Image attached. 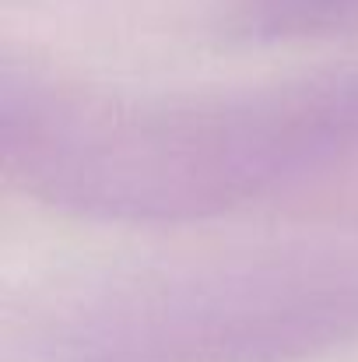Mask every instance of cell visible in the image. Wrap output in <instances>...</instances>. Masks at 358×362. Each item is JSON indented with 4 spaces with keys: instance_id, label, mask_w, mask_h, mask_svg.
I'll use <instances>...</instances> for the list:
<instances>
[{
    "instance_id": "cell-3",
    "label": "cell",
    "mask_w": 358,
    "mask_h": 362,
    "mask_svg": "<svg viewBox=\"0 0 358 362\" xmlns=\"http://www.w3.org/2000/svg\"><path fill=\"white\" fill-rule=\"evenodd\" d=\"M218 21L246 42H316L358 35V0H218Z\"/></svg>"
},
{
    "instance_id": "cell-2",
    "label": "cell",
    "mask_w": 358,
    "mask_h": 362,
    "mask_svg": "<svg viewBox=\"0 0 358 362\" xmlns=\"http://www.w3.org/2000/svg\"><path fill=\"white\" fill-rule=\"evenodd\" d=\"M358 341V250L137 267L39 299L21 362H299Z\"/></svg>"
},
{
    "instance_id": "cell-1",
    "label": "cell",
    "mask_w": 358,
    "mask_h": 362,
    "mask_svg": "<svg viewBox=\"0 0 358 362\" xmlns=\"http://www.w3.org/2000/svg\"><path fill=\"white\" fill-rule=\"evenodd\" d=\"M0 165L92 222L183 226L358 183V67L267 88L133 95L4 67Z\"/></svg>"
}]
</instances>
